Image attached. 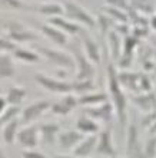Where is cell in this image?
I'll return each mask as SVG.
<instances>
[{
  "mask_svg": "<svg viewBox=\"0 0 156 158\" xmlns=\"http://www.w3.org/2000/svg\"><path fill=\"white\" fill-rule=\"evenodd\" d=\"M16 73V68L12 60V56L6 52H2L0 56V76L2 78H13Z\"/></svg>",
  "mask_w": 156,
  "mask_h": 158,
  "instance_id": "20",
  "label": "cell"
},
{
  "mask_svg": "<svg viewBox=\"0 0 156 158\" xmlns=\"http://www.w3.org/2000/svg\"><path fill=\"white\" fill-rule=\"evenodd\" d=\"M52 112L56 114V115H67L69 112H72L67 106L62 104V102H58V104H53L52 105Z\"/></svg>",
  "mask_w": 156,
  "mask_h": 158,
  "instance_id": "34",
  "label": "cell"
},
{
  "mask_svg": "<svg viewBox=\"0 0 156 158\" xmlns=\"http://www.w3.org/2000/svg\"><path fill=\"white\" fill-rule=\"evenodd\" d=\"M96 144H98V135H89L85 137L78 145L73 148V157H89L96 150Z\"/></svg>",
  "mask_w": 156,
  "mask_h": 158,
  "instance_id": "16",
  "label": "cell"
},
{
  "mask_svg": "<svg viewBox=\"0 0 156 158\" xmlns=\"http://www.w3.org/2000/svg\"><path fill=\"white\" fill-rule=\"evenodd\" d=\"M22 114V108L19 105H10V106H6V108L2 111V117H0V124L2 127L6 125L10 121L16 119L19 115Z\"/></svg>",
  "mask_w": 156,
  "mask_h": 158,
  "instance_id": "25",
  "label": "cell"
},
{
  "mask_svg": "<svg viewBox=\"0 0 156 158\" xmlns=\"http://www.w3.org/2000/svg\"><path fill=\"white\" fill-rule=\"evenodd\" d=\"M49 23L56 26V27H59V29H62L63 32H66V33H69V35H78V33H80V30H82L80 26H78L74 22L66 20V19H63V17H60V16L50 17Z\"/></svg>",
  "mask_w": 156,
  "mask_h": 158,
  "instance_id": "19",
  "label": "cell"
},
{
  "mask_svg": "<svg viewBox=\"0 0 156 158\" xmlns=\"http://www.w3.org/2000/svg\"><path fill=\"white\" fill-rule=\"evenodd\" d=\"M39 29H40V32L43 33L45 38H47L49 40L56 43V45L65 46L67 43V35H66V32H63L62 29H59L56 26L49 23V25H40Z\"/></svg>",
  "mask_w": 156,
  "mask_h": 158,
  "instance_id": "14",
  "label": "cell"
},
{
  "mask_svg": "<svg viewBox=\"0 0 156 158\" xmlns=\"http://www.w3.org/2000/svg\"><path fill=\"white\" fill-rule=\"evenodd\" d=\"M63 7H65L66 16L69 17L70 20L82 23V25L87 26V27H94L96 26V20L93 19V16L87 10H85L82 6L66 0V2H63Z\"/></svg>",
  "mask_w": 156,
  "mask_h": 158,
  "instance_id": "3",
  "label": "cell"
},
{
  "mask_svg": "<svg viewBox=\"0 0 156 158\" xmlns=\"http://www.w3.org/2000/svg\"><path fill=\"white\" fill-rule=\"evenodd\" d=\"M40 129V141L46 145H52L56 141L59 135V125L58 124H43L39 127Z\"/></svg>",
  "mask_w": 156,
  "mask_h": 158,
  "instance_id": "18",
  "label": "cell"
},
{
  "mask_svg": "<svg viewBox=\"0 0 156 158\" xmlns=\"http://www.w3.org/2000/svg\"><path fill=\"white\" fill-rule=\"evenodd\" d=\"M113 30H116L119 35H123V36H126L127 33H129V26H127V23H119V25H115L113 26Z\"/></svg>",
  "mask_w": 156,
  "mask_h": 158,
  "instance_id": "38",
  "label": "cell"
},
{
  "mask_svg": "<svg viewBox=\"0 0 156 158\" xmlns=\"http://www.w3.org/2000/svg\"><path fill=\"white\" fill-rule=\"evenodd\" d=\"M34 79L40 86H43L50 92H54V94H69L73 91V82H66L63 79L50 78L46 75H36Z\"/></svg>",
  "mask_w": 156,
  "mask_h": 158,
  "instance_id": "4",
  "label": "cell"
},
{
  "mask_svg": "<svg viewBox=\"0 0 156 158\" xmlns=\"http://www.w3.org/2000/svg\"><path fill=\"white\" fill-rule=\"evenodd\" d=\"M14 58L20 62H25V63H36L40 60V53H36L33 50H27V49H23V48H17L14 52Z\"/></svg>",
  "mask_w": 156,
  "mask_h": 158,
  "instance_id": "24",
  "label": "cell"
},
{
  "mask_svg": "<svg viewBox=\"0 0 156 158\" xmlns=\"http://www.w3.org/2000/svg\"><path fill=\"white\" fill-rule=\"evenodd\" d=\"M2 3L7 7H12V9H23L25 4L22 0H2Z\"/></svg>",
  "mask_w": 156,
  "mask_h": 158,
  "instance_id": "36",
  "label": "cell"
},
{
  "mask_svg": "<svg viewBox=\"0 0 156 158\" xmlns=\"http://www.w3.org/2000/svg\"><path fill=\"white\" fill-rule=\"evenodd\" d=\"M103 13H106L107 16H110L118 23H127V20H129V16L125 15L123 10L119 7H115V6H109L107 4L106 7H103Z\"/></svg>",
  "mask_w": 156,
  "mask_h": 158,
  "instance_id": "28",
  "label": "cell"
},
{
  "mask_svg": "<svg viewBox=\"0 0 156 158\" xmlns=\"http://www.w3.org/2000/svg\"><path fill=\"white\" fill-rule=\"evenodd\" d=\"M9 104L7 98H4V96H2V99H0V111H3L4 108H6V105Z\"/></svg>",
  "mask_w": 156,
  "mask_h": 158,
  "instance_id": "40",
  "label": "cell"
},
{
  "mask_svg": "<svg viewBox=\"0 0 156 158\" xmlns=\"http://www.w3.org/2000/svg\"><path fill=\"white\" fill-rule=\"evenodd\" d=\"M17 42H14L13 39H10L9 36H3V38L0 39V49H2V52H6V53H9V52H14V50L17 49Z\"/></svg>",
  "mask_w": 156,
  "mask_h": 158,
  "instance_id": "31",
  "label": "cell"
},
{
  "mask_svg": "<svg viewBox=\"0 0 156 158\" xmlns=\"http://www.w3.org/2000/svg\"><path fill=\"white\" fill-rule=\"evenodd\" d=\"M107 89L112 96V104L115 106V112L118 119L123 127L127 124V114H126V96L122 91V85L119 82V76L116 72V68L109 63L107 65Z\"/></svg>",
  "mask_w": 156,
  "mask_h": 158,
  "instance_id": "1",
  "label": "cell"
},
{
  "mask_svg": "<svg viewBox=\"0 0 156 158\" xmlns=\"http://www.w3.org/2000/svg\"><path fill=\"white\" fill-rule=\"evenodd\" d=\"M16 141L22 147L29 148V150L30 148H36L39 145V142H40V129H39V127H33V125L25 127L17 132Z\"/></svg>",
  "mask_w": 156,
  "mask_h": 158,
  "instance_id": "8",
  "label": "cell"
},
{
  "mask_svg": "<svg viewBox=\"0 0 156 158\" xmlns=\"http://www.w3.org/2000/svg\"><path fill=\"white\" fill-rule=\"evenodd\" d=\"M17 127H19V121H17V118L2 127V138H3V141L6 142V144L12 145L13 142L16 141L17 132H19V131H17Z\"/></svg>",
  "mask_w": 156,
  "mask_h": 158,
  "instance_id": "21",
  "label": "cell"
},
{
  "mask_svg": "<svg viewBox=\"0 0 156 158\" xmlns=\"http://www.w3.org/2000/svg\"><path fill=\"white\" fill-rule=\"evenodd\" d=\"M145 157L153 158L156 157V135L152 138H149L146 144H145Z\"/></svg>",
  "mask_w": 156,
  "mask_h": 158,
  "instance_id": "32",
  "label": "cell"
},
{
  "mask_svg": "<svg viewBox=\"0 0 156 158\" xmlns=\"http://www.w3.org/2000/svg\"><path fill=\"white\" fill-rule=\"evenodd\" d=\"M126 152L127 157H145V151L139 141V134L135 124L127 127V137H126Z\"/></svg>",
  "mask_w": 156,
  "mask_h": 158,
  "instance_id": "10",
  "label": "cell"
},
{
  "mask_svg": "<svg viewBox=\"0 0 156 158\" xmlns=\"http://www.w3.org/2000/svg\"><path fill=\"white\" fill-rule=\"evenodd\" d=\"M26 89L22 86H12L7 92V101L10 105H20L26 98Z\"/></svg>",
  "mask_w": 156,
  "mask_h": 158,
  "instance_id": "26",
  "label": "cell"
},
{
  "mask_svg": "<svg viewBox=\"0 0 156 158\" xmlns=\"http://www.w3.org/2000/svg\"><path fill=\"white\" fill-rule=\"evenodd\" d=\"M39 53L46 58L50 63H53L56 66L62 68V69H74V58L72 55L66 53L63 50H56V49H50V48H46V46H39L37 48Z\"/></svg>",
  "mask_w": 156,
  "mask_h": 158,
  "instance_id": "2",
  "label": "cell"
},
{
  "mask_svg": "<svg viewBox=\"0 0 156 158\" xmlns=\"http://www.w3.org/2000/svg\"><path fill=\"white\" fill-rule=\"evenodd\" d=\"M74 60L78 63V75L76 79L78 81H82V79H92V76L94 75V66L93 62L87 58V55L85 53L82 46H76V50H74Z\"/></svg>",
  "mask_w": 156,
  "mask_h": 158,
  "instance_id": "5",
  "label": "cell"
},
{
  "mask_svg": "<svg viewBox=\"0 0 156 158\" xmlns=\"http://www.w3.org/2000/svg\"><path fill=\"white\" fill-rule=\"evenodd\" d=\"M107 101V95L103 94V92H98V94H83L80 95L79 98V104L80 105H85V106H93V105H99V104H103Z\"/></svg>",
  "mask_w": 156,
  "mask_h": 158,
  "instance_id": "22",
  "label": "cell"
},
{
  "mask_svg": "<svg viewBox=\"0 0 156 158\" xmlns=\"http://www.w3.org/2000/svg\"><path fill=\"white\" fill-rule=\"evenodd\" d=\"M7 30H9V38L13 39L17 43H25V42H33L39 39V35L32 32V30L26 29L22 23L17 22H12L7 25Z\"/></svg>",
  "mask_w": 156,
  "mask_h": 158,
  "instance_id": "9",
  "label": "cell"
},
{
  "mask_svg": "<svg viewBox=\"0 0 156 158\" xmlns=\"http://www.w3.org/2000/svg\"><path fill=\"white\" fill-rule=\"evenodd\" d=\"M80 45H82L85 53L93 63L100 62V48L85 30H80Z\"/></svg>",
  "mask_w": 156,
  "mask_h": 158,
  "instance_id": "13",
  "label": "cell"
},
{
  "mask_svg": "<svg viewBox=\"0 0 156 158\" xmlns=\"http://www.w3.org/2000/svg\"><path fill=\"white\" fill-rule=\"evenodd\" d=\"M76 128L79 131H82L85 135H93V134H98L100 131V125L96 119L85 114L82 117H79L78 122H76Z\"/></svg>",
  "mask_w": 156,
  "mask_h": 158,
  "instance_id": "17",
  "label": "cell"
},
{
  "mask_svg": "<svg viewBox=\"0 0 156 158\" xmlns=\"http://www.w3.org/2000/svg\"><path fill=\"white\" fill-rule=\"evenodd\" d=\"M109 6H115V7H119L122 10H129L130 6L127 3V0H105Z\"/></svg>",
  "mask_w": 156,
  "mask_h": 158,
  "instance_id": "35",
  "label": "cell"
},
{
  "mask_svg": "<svg viewBox=\"0 0 156 158\" xmlns=\"http://www.w3.org/2000/svg\"><path fill=\"white\" fill-rule=\"evenodd\" d=\"M94 152L96 155H103V157H118V152H116L113 141H112V132L109 129L99 132Z\"/></svg>",
  "mask_w": 156,
  "mask_h": 158,
  "instance_id": "11",
  "label": "cell"
},
{
  "mask_svg": "<svg viewBox=\"0 0 156 158\" xmlns=\"http://www.w3.org/2000/svg\"><path fill=\"white\" fill-rule=\"evenodd\" d=\"M52 105L53 104H50L49 101H36V102L30 104L29 106H26L22 111V122L26 125L33 124L34 121L39 119L45 112L52 109Z\"/></svg>",
  "mask_w": 156,
  "mask_h": 158,
  "instance_id": "6",
  "label": "cell"
},
{
  "mask_svg": "<svg viewBox=\"0 0 156 158\" xmlns=\"http://www.w3.org/2000/svg\"><path fill=\"white\" fill-rule=\"evenodd\" d=\"M149 132L150 134H153V135H156V121L153 122L150 127H149Z\"/></svg>",
  "mask_w": 156,
  "mask_h": 158,
  "instance_id": "41",
  "label": "cell"
},
{
  "mask_svg": "<svg viewBox=\"0 0 156 158\" xmlns=\"http://www.w3.org/2000/svg\"><path fill=\"white\" fill-rule=\"evenodd\" d=\"M86 137L82 131L76 129H70V131H63L58 135V142L59 147L62 150H73L74 147L78 145L79 142L82 141L83 138Z\"/></svg>",
  "mask_w": 156,
  "mask_h": 158,
  "instance_id": "12",
  "label": "cell"
},
{
  "mask_svg": "<svg viewBox=\"0 0 156 158\" xmlns=\"http://www.w3.org/2000/svg\"><path fill=\"white\" fill-rule=\"evenodd\" d=\"M83 114H86L89 117H92L96 121H102L105 124H109L113 118V114L115 112V106L113 104H109V102H103V104L99 105H93V106H86L83 109Z\"/></svg>",
  "mask_w": 156,
  "mask_h": 158,
  "instance_id": "7",
  "label": "cell"
},
{
  "mask_svg": "<svg viewBox=\"0 0 156 158\" xmlns=\"http://www.w3.org/2000/svg\"><path fill=\"white\" fill-rule=\"evenodd\" d=\"M94 83L92 79H82V81H78L76 79V82H73V91L83 95V94H87V92H92L94 91Z\"/></svg>",
  "mask_w": 156,
  "mask_h": 158,
  "instance_id": "29",
  "label": "cell"
},
{
  "mask_svg": "<svg viewBox=\"0 0 156 158\" xmlns=\"http://www.w3.org/2000/svg\"><path fill=\"white\" fill-rule=\"evenodd\" d=\"M107 42H109V49H110V55L113 60H118L120 58V35L116 30H109L107 33Z\"/></svg>",
  "mask_w": 156,
  "mask_h": 158,
  "instance_id": "23",
  "label": "cell"
},
{
  "mask_svg": "<svg viewBox=\"0 0 156 158\" xmlns=\"http://www.w3.org/2000/svg\"><path fill=\"white\" fill-rule=\"evenodd\" d=\"M133 104L138 106V108L145 114L149 112H156V96L155 94H150V92H146V94H140V95H136L132 98Z\"/></svg>",
  "mask_w": 156,
  "mask_h": 158,
  "instance_id": "15",
  "label": "cell"
},
{
  "mask_svg": "<svg viewBox=\"0 0 156 158\" xmlns=\"http://www.w3.org/2000/svg\"><path fill=\"white\" fill-rule=\"evenodd\" d=\"M37 12L45 15V16L54 17V16H59V15H63L65 7L60 6L59 3H46L43 6H40V7H37Z\"/></svg>",
  "mask_w": 156,
  "mask_h": 158,
  "instance_id": "27",
  "label": "cell"
},
{
  "mask_svg": "<svg viewBox=\"0 0 156 158\" xmlns=\"http://www.w3.org/2000/svg\"><path fill=\"white\" fill-rule=\"evenodd\" d=\"M150 26H152V29L156 30V15H153L152 19H150Z\"/></svg>",
  "mask_w": 156,
  "mask_h": 158,
  "instance_id": "42",
  "label": "cell"
},
{
  "mask_svg": "<svg viewBox=\"0 0 156 158\" xmlns=\"http://www.w3.org/2000/svg\"><path fill=\"white\" fill-rule=\"evenodd\" d=\"M60 102H62L65 106H67L70 111H73V109L79 105V99L74 98V95H70V92L69 94H65V96L60 99Z\"/></svg>",
  "mask_w": 156,
  "mask_h": 158,
  "instance_id": "33",
  "label": "cell"
},
{
  "mask_svg": "<svg viewBox=\"0 0 156 158\" xmlns=\"http://www.w3.org/2000/svg\"><path fill=\"white\" fill-rule=\"evenodd\" d=\"M98 26L100 27V32L102 35H107L109 33V30L113 29V19L110 16H107L106 13H102V15H99L98 16Z\"/></svg>",
  "mask_w": 156,
  "mask_h": 158,
  "instance_id": "30",
  "label": "cell"
},
{
  "mask_svg": "<svg viewBox=\"0 0 156 158\" xmlns=\"http://www.w3.org/2000/svg\"><path fill=\"white\" fill-rule=\"evenodd\" d=\"M146 33H148L146 26H135V27H133V30H132V35H133V36H136V38L145 36Z\"/></svg>",
  "mask_w": 156,
  "mask_h": 158,
  "instance_id": "39",
  "label": "cell"
},
{
  "mask_svg": "<svg viewBox=\"0 0 156 158\" xmlns=\"http://www.w3.org/2000/svg\"><path fill=\"white\" fill-rule=\"evenodd\" d=\"M22 155L25 158H45V154H42V152H39V151H34L33 148H27L26 151H23L22 152Z\"/></svg>",
  "mask_w": 156,
  "mask_h": 158,
  "instance_id": "37",
  "label": "cell"
}]
</instances>
